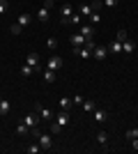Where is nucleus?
Instances as JSON below:
<instances>
[{"instance_id":"obj_1","label":"nucleus","mask_w":138,"mask_h":154,"mask_svg":"<svg viewBox=\"0 0 138 154\" xmlns=\"http://www.w3.org/2000/svg\"><path fill=\"white\" fill-rule=\"evenodd\" d=\"M32 131V136H37V140H39V145H41V149H53V140H51V134H41L39 129L35 127V129H30Z\"/></svg>"},{"instance_id":"obj_2","label":"nucleus","mask_w":138,"mask_h":154,"mask_svg":"<svg viewBox=\"0 0 138 154\" xmlns=\"http://www.w3.org/2000/svg\"><path fill=\"white\" fill-rule=\"evenodd\" d=\"M65 67V62H62V58L60 55H48V64H46V69H53V71H58Z\"/></svg>"},{"instance_id":"obj_3","label":"nucleus","mask_w":138,"mask_h":154,"mask_svg":"<svg viewBox=\"0 0 138 154\" xmlns=\"http://www.w3.org/2000/svg\"><path fill=\"white\" fill-rule=\"evenodd\" d=\"M23 122H26V127H28V129H35V127H39L41 117H39V113H30V115L23 117Z\"/></svg>"},{"instance_id":"obj_4","label":"nucleus","mask_w":138,"mask_h":154,"mask_svg":"<svg viewBox=\"0 0 138 154\" xmlns=\"http://www.w3.org/2000/svg\"><path fill=\"white\" fill-rule=\"evenodd\" d=\"M74 53L78 55V58H83V60H87V58H92V48L90 46H74Z\"/></svg>"},{"instance_id":"obj_5","label":"nucleus","mask_w":138,"mask_h":154,"mask_svg":"<svg viewBox=\"0 0 138 154\" xmlns=\"http://www.w3.org/2000/svg\"><path fill=\"white\" fill-rule=\"evenodd\" d=\"M35 110H37V113H39V117L41 120H46V122H51V117H53V113L48 108H44V106H41V103H35Z\"/></svg>"},{"instance_id":"obj_6","label":"nucleus","mask_w":138,"mask_h":154,"mask_svg":"<svg viewBox=\"0 0 138 154\" xmlns=\"http://www.w3.org/2000/svg\"><path fill=\"white\" fill-rule=\"evenodd\" d=\"M106 55H108V46H97L92 51V58L94 60H106Z\"/></svg>"},{"instance_id":"obj_7","label":"nucleus","mask_w":138,"mask_h":154,"mask_svg":"<svg viewBox=\"0 0 138 154\" xmlns=\"http://www.w3.org/2000/svg\"><path fill=\"white\" fill-rule=\"evenodd\" d=\"M81 35L85 39H92L94 37V26H92V23H83V26H81Z\"/></svg>"},{"instance_id":"obj_8","label":"nucleus","mask_w":138,"mask_h":154,"mask_svg":"<svg viewBox=\"0 0 138 154\" xmlns=\"http://www.w3.org/2000/svg\"><path fill=\"white\" fill-rule=\"evenodd\" d=\"M74 14V9H72V5L69 2H65V5L60 7V16H62V23H67V19Z\"/></svg>"},{"instance_id":"obj_9","label":"nucleus","mask_w":138,"mask_h":154,"mask_svg":"<svg viewBox=\"0 0 138 154\" xmlns=\"http://www.w3.org/2000/svg\"><path fill=\"white\" fill-rule=\"evenodd\" d=\"M85 42H87V39L83 37L81 32H76V35H69V44H72V46H83Z\"/></svg>"},{"instance_id":"obj_10","label":"nucleus","mask_w":138,"mask_h":154,"mask_svg":"<svg viewBox=\"0 0 138 154\" xmlns=\"http://www.w3.org/2000/svg\"><path fill=\"white\" fill-rule=\"evenodd\" d=\"M9 110H12V101L5 99V97H0V115H7Z\"/></svg>"},{"instance_id":"obj_11","label":"nucleus","mask_w":138,"mask_h":154,"mask_svg":"<svg viewBox=\"0 0 138 154\" xmlns=\"http://www.w3.org/2000/svg\"><path fill=\"white\" fill-rule=\"evenodd\" d=\"M55 122H58L60 127L65 129V124L69 122V110H60V113H58V117H55Z\"/></svg>"},{"instance_id":"obj_12","label":"nucleus","mask_w":138,"mask_h":154,"mask_svg":"<svg viewBox=\"0 0 138 154\" xmlns=\"http://www.w3.org/2000/svg\"><path fill=\"white\" fill-rule=\"evenodd\" d=\"M133 51H136V42L124 39V42H122V53H127V55H129V53H133Z\"/></svg>"},{"instance_id":"obj_13","label":"nucleus","mask_w":138,"mask_h":154,"mask_svg":"<svg viewBox=\"0 0 138 154\" xmlns=\"http://www.w3.org/2000/svg\"><path fill=\"white\" fill-rule=\"evenodd\" d=\"M26 64H30L32 69H39V55H37V53H30L26 58Z\"/></svg>"},{"instance_id":"obj_14","label":"nucleus","mask_w":138,"mask_h":154,"mask_svg":"<svg viewBox=\"0 0 138 154\" xmlns=\"http://www.w3.org/2000/svg\"><path fill=\"white\" fill-rule=\"evenodd\" d=\"M48 16H51V9L41 5V7H39V12H37V21H41V23H44V21H48Z\"/></svg>"},{"instance_id":"obj_15","label":"nucleus","mask_w":138,"mask_h":154,"mask_svg":"<svg viewBox=\"0 0 138 154\" xmlns=\"http://www.w3.org/2000/svg\"><path fill=\"white\" fill-rule=\"evenodd\" d=\"M92 12H94V7L87 5V2H83V5L78 7V14H81V16H87V19H90V14H92Z\"/></svg>"},{"instance_id":"obj_16","label":"nucleus","mask_w":138,"mask_h":154,"mask_svg":"<svg viewBox=\"0 0 138 154\" xmlns=\"http://www.w3.org/2000/svg\"><path fill=\"white\" fill-rule=\"evenodd\" d=\"M108 53H122V42L113 39V42H111V46H108Z\"/></svg>"},{"instance_id":"obj_17","label":"nucleus","mask_w":138,"mask_h":154,"mask_svg":"<svg viewBox=\"0 0 138 154\" xmlns=\"http://www.w3.org/2000/svg\"><path fill=\"white\" fill-rule=\"evenodd\" d=\"M30 21H32V16H30V14H21V16H19V19H16V23H19V26H23V28H26L28 26V23H30Z\"/></svg>"},{"instance_id":"obj_18","label":"nucleus","mask_w":138,"mask_h":154,"mask_svg":"<svg viewBox=\"0 0 138 154\" xmlns=\"http://www.w3.org/2000/svg\"><path fill=\"white\" fill-rule=\"evenodd\" d=\"M94 120H97V122H106V120H108V113H106V110H97V108H94Z\"/></svg>"},{"instance_id":"obj_19","label":"nucleus","mask_w":138,"mask_h":154,"mask_svg":"<svg viewBox=\"0 0 138 154\" xmlns=\"http://www.w3.org/2000/svg\"><path fill=\"white\" fill-rule=\"evenodd\" d=\"M67 23H74V26H81V23H83V16H81V14H72V16L67 19Z\"/></svg>"},{"instance_id":"obj_20","label":"nucleus","mask_w":138,"mask_h":154,"mask_svg":"<svg viewBox=\"0 0 138 154\" xmlns=\"http://www.w3.org/2000/svg\"><path fill=\"white\" fill-rule=\"evenodd\" d=\"M72 103L74 101H69V97H62V99H60V108H62V110H69V108H72Z\"/></svg>"},{"instance_id":"obj_21","label":"nucleus","mask_w":138,"mask_h":154,"mask_svg":"<svg viewBox=\"0 0 138 154\" xmlns=\"http://www.w3.org/2000/svg\"><path fill=\"white\" fill-rule=\"evenodd\" d=\"M44 81H46V83H53V81H55V71H53V69H46L44 71Z\"/></svg>"},{"instance_id":"obj_22","label":"nucleus","mask_w":138,"mask_h":154,"mask_svg":"<svg viewBox=\"0 0 138 154\" xmlns=\"http://www.w3.org/2000/svg\"><path fill=\"white\" fill-rule=\"evenodd\" d=\"M97 140L101 143V145H108V136H106V131H99V134H97Z\"/></svg>"},{"instance_id":"obj_23","label":"nucleus","mask_w":138,"mask_h":154,"mask_svg":"<svg viewBox=\"0 0 138 154\" xmlns=\"http://www.w3.org/2000/svg\"><path fill=\"white\" fill-rule=\"evenodd\" d=\"M28 131H30V129H28V127H26V122H21V124H19V127H16V134H19V136H26V134H28Z\"/></svg>"},{"instance_id":"obj_24","label":"nucleus","mask_w":138,"mask_h":154,"mask_svg":"<svg viewBox=\"0 0 138 154\" xmlns=\"http://www.w3.org/2000/svg\"><path fill=\"white\" fill-rule=\"evenodd\" d=\"M97 108V103L92 101V99H87V101H83V110H94Z\"/></svg>"},{"instance_id":"obj_25","label":"nucleus","mask_w":138,"mask_h":154,"mask_svg":"<svg viewBox=\"0 0 138 154\" xmlns=\"http://www.w3.org/2000/svg\"><path fill=\"white\" fill-rule=\"evenodd\" d=\"M9 32H12V35H21V32H23V26H19V23H12Z\"/></svg>"},{"instance_id":"obj_26","label":"nucleus","mask_w":138,"mask_h":154,"mask_svg":"<svg viewBox=\"0 0 138 154\" xmlns=\"http://www.w3.org/2000/svg\"><path fill=\"white\" fill-rule=\"evenodd\" d=\"M46 46H48L51 51H53V48H58V39H55V37H48V39H46Z\"/></svg>"},{"instance_id":"obj_27","label":"nucleus","mask_w":138,"mask_h":154,"mask_svg":"<svg viewBox=\"0 0 138 154\" xmlns=\"http://www.w3.org/2000/svg\"><path fill=\"white\" fill-rule=\"evenodd\" d=\"M99 21H101V16H99V12H92V14H90V23H92V26H97Z\"/></svg>"},{"instance_id":"obj_28","label":"nucleus","mask_w":138,"mask_h":154,"mask_svg":"<svg viewBox=\"0 0 138 154\" xmlns=\"http://www.w3.org/2000/svg\"><path fill=\"white\" fill-rule=\"evenodd\" d=\"M127 138H129V140H131V138H138V129H127Z\"/></svg>"},{"instance_id":"obj_29","label":"nucleus","mask_w":138,"mask_h":154,"mask_svg":"<svg viewBox=\"0 0 138 154\" xmlns=\"http://www.w3.org/2000/svg\"><path fill=\"white\" fill-rule=\"evenodd\" d=\"M39 149H41V145H30V147H26V152L28 154H37Z\"/></svg>"},{"instance_id":"obj_30","label":"nucleus","mask_w":138,"mask_h":154,"mask_svg":"<svg viewBox=\"0 0 138 154\" xmlns=\"http://www.w3.org/2000/svg\"><path fill=\"white\" fill-rule=\"evenodd\" d=\"M30 74H32V67H30V64H26V67L21 69V76H30Z\"/></svg>"},{"instance_id":"obj_31","label":"nucleus","mask_w":138,"mask_h":154,"mask_svg":"<svg viewBox=\"0 0 138 154\" xmlns=\"http://www.w3.org/2000/svg\"><path fill=\"white\" fill-rule=\"evenodd\" d=\"M7 9H9V2H7V0H0V14H5Z\"/></svg>"},{"instance_id":"obj_32","label":"nucleus","mask_w":138,"mask_h":154,"mask_svg":"<svg viewBox=\"0 0 138 154\" xmlns=\"http://www.w3.org/2000/svg\"><path fill=\"white\" fill-rule=\"evenodd\" d=\"M60 131H62V127H60L58 122H53L51 124V134H60Z\"/></svg>"},{"instance_id":"obj_33","label":"nucleus","mask_w":138,"mask_h":154,"mask_svg":"<svg viewBox=\"0 0 138 154\" xmlns=\"http://www.w3.org/2000/svg\"><path fill=\"white\" fill-rule=\"evenodd\" d=\"M115 39H118V42H124V39H129V37H127L124 30H118V37H115Z\"/></svg>"},{"instance_id":"obj_34","label":"nucleus","mask_w":138,"mask_h":154,"mask_svg":"<svg viewBox=\"0 0 138 154\" xmlns=\"http://www.w3.org/2000/svg\"><path fill=\"white\" fill-rule=\"evenodd\" d=\"M83 101H85V99L81 94H74V103H76V106H83Z\"/></svg>"},{"instance_id":"obj_35","label":"nucleus","mask_w":138,"mask_h":154,"mask_svg":"<svg viewBox=\"0 0 138 154\" xmlns=\"http://www.w3.org/2000/svg\"><path fill=\"white\" fill-rule=\"evenodd\" d=\"M104 5H106V7H111V9H113V7H118V0H104Z\"/></svg>"},{"instance_id":"obj_36","label":"nucleus","mask_w":138,"mask_h":154,"mask_svg":"<svg viewBox=\"0 0 138 154\" xmlns=\"http://www.w3.org/2000/svg\"><path fill=\"white\" fill-rule=\"evenodd\" d=\"M44 7H48V9H53V7H55V0H44Z\"/></svg>"},{"instance_id":"obj_37","label":"nucleus","mask_w":138,"mask_h":154,"mask_svg":"<svg viewBox=\"0 0 138 154\" xmlns=\"http://www.w3.org/2000/svg\"><path fill=\"white\" fill-rule=\"evenodd\" d=\"M131 149H136V152H138V138H131Z\"/></svg>"}]
</instances>
